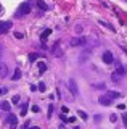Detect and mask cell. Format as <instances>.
I'll list each match as a JSON object with an SVG mask.
<instances>
[{"label": "cell", "mask_w": 127, "mask_h": 129, "mask_svg": "<svg viewBox=\"0 0 127 129\" xmlns=\"http://www.w3.org/2000/svg\"><path fill=\"white\" fill-rule=\"evenodd\" d=\"M29 13H31V5L27 2L21 3V5L18 7V10H16V16H18V18H21V16H24V15H29Z\"/></svg>", "instance_id": "6da1fadb"}, {"label": "cell", "mask_w": 127, "mask_h": 129, "mask_svg": "<svg viewBox=\"0 0 127 129\" xmlns=\"http://www.w3.org/2000/svg\"><path fill=\"white\" fill-rule=\"evenodd\" d=\"M87 44V39L85 37H74L71 40V45L73 47H81V45H85Z\"/></svg>", "instance_id": "7a4b0ae2"}, {"label": "cell", "mask_w": 127, "mask_h": 129, "mask_svg": "<svg viewBox=\"0 0 127 129\" xmlns=\"http://www.w3.org/2000/svg\"><path fill=\"white\" fill-rule=\"evenodd\" d=\"M98 102H100V105H105V107H109V105L113 103V100H111L109 97L105 94V95H100V99H98Z\"/></svg>", "instance_id": "3957f363"}, {"label": "cell", "mask_w": 127, "mask_h": 129, "mask_svg": "<svg viewBox=\"0 0 127 129\" xmlns=\"http://www.w3.org/2000/svg\"><path fill=\"white\" fill-rule=\"evenodd\" d=\"M68 87H69V90H71V94H73V95H77V84H76V81H74V79H69L68 81Z\"/></svg>", "instance_id": "277c9868"}, {"label": "cell", "mask_w": 127, "mask_h": 129, "mask_svg": "<svg viewBox=\"0 0 127 129\" xmlns=\"http://www.w3.org/2000/svg\"><path fill=\"white\" fill-rule=\"evenodd\" d=\"M7 76H8V66L0 61V78L3 79V78H7Z\"/></svg>", "instance_id": "5b68a950"}, {"label": "cell", "mask_w": 127, "mask_h": 129, "mask_svg": "<svg viewBox=\"0 0 127 129\" xmlns=\"http://www.w3.org/2000/svg\"><path fill=\"white\" fill-rule=\"evenodd\" d=\"M7 123H8L11 127H16V124H18V118H16V115H8V118H7Z\"/></svg>", "instance_id": "8992f818"}, {"label": "cell", "mask_w": 127, "mask_h": 129, "mask_svg": "<svg viewBox=\"0 0 127 129\" xmlns=\"http://www.w3.org/2000/svg\"><path fill=\"white\" fill-rule=\"evenodd\" d=\"M11 27V21H0V32H8Z\"/></svg>", "instance_id": "52a82bcc"}, {"label": "cell", "mask_w": 127, "mask_h": 129, "mask_svg": "<svg viewBox=\"0 0 127 129\" xmlns=\"http://www.w3.org/2000/svg\"><path fill=\"white\" fill-rule=\"evenodd\" d=\"M113 60H114V56H113V53H111V52H105V53H103V61H105L106 64L113 63Z\"/></svg>", "instance_id": "ba28073f"}, {"label": "cell", "mask_w": 127, "mask_h": 129, "mask_svg": "<svg viewBox=\"0 0 127 129\" xmlns=\"http://www.w3.org/2000/svg\"><path fill=\"white\" fill-rule=\"evenodd\" d=\"M51 52H53V55H55V56H61V55H63V52L59 50V42H56V44L53 45V48H51Z\"/></svg>", "instance_id": "9c48e42d"}, {"label": "cell", "mask_w": 127, "mask_h": 129, "mask_svg": "<svg viewBox=\"0 0 127 129\" xmlns=\"http://www.w3.org/2000/svg\"><path fill=\"white\" fill-rule=\"evenodd\" d=\"M0 108H2L3 111H10L11 110V105L8 102H2V103H0Z\"/></svg>", "instance_id": "30bf717a"}, {"label": "cell", "mask_w": 127, "mask_h": 129, "mask_svg": "<svg viewBox=\"0 0 127 129\" xmlns=\"http://www.w3.org/2000/svg\"><path fill=\"white\" fill-rule=\"evenodd\" d=\"M18 79H21V70H15L13 76H11V81H18Z\"/></svg>", "instance_id": "8fae6325"}, {"label": "cell", "mask_w": 127, "mask_h": 129, "mask_svg": "<svg viewBox=\"0 0 127 129\" xmlns=\"http://www.w3.org/2000/svg\"><path fill=\"white\" fill-rule=\"evenodd\" d=\"M37 66H39V73H40V74H42V73H45V71H47V64L43 63V61L37 63Z\"/></svg>", "instance_id": "7c38bea8"}, {"label": "cell", "mask_w": 127, "mask_h": 129, "mask_svg": "<svg viewBox=\"0 0 127 129\" xmlns=\"http://www.w3.org/2000/svg\"><path fill=\"white\" fill-rule=\"evenodd\" d=\"M37 7L40 8V10H43V11H45V10H48V5H47L45 2H42V0H39V2H37Z\"/></svg>", "instance_id": "4fadbf2b"}, {"label": "cell", "mask_w": 127, "mask_h": 129, "mask_svg": "<svg viewBox=\"0 0 127 129\" xmlns=\"http://www.w3.org/2000/svg\"><path fill=\"white\" fill-rule=\"evenodd\" d=\"M114 73H117L119 76H124V74H125V68H124V66H121V64H119V66H117V70L114 71Z\"/></svg>", "instance_id": "5bb4252c"}, {"label": "cell", "mask_w": 127, "mask_h": 129, "mask_svg": "<svg viewBox=\"0 0 127 129\" xmlns=\"http://www.w3.org/2000/svg\"><path fill=\"white\" fill-rule=\"evenodd\" d=\"M106 95H108L111 100H113V99H119V97H121V94H119V92H108Z\"/></svg>", "instance_id": "9a60e30c"}, {"label": "cell", "mask_w": 127, "mask_h": 129, "mask_svg": "<svg viewBox=\"0 0 127 129\" xmlns=\"http://www.w3.org/2000/svg\"><path fill=\"white\" fill-rule=\"evenodd\" d=\"M98 23H100V24H101V26H105V27H106V29H109V31H114V27H113V26H111V24H109V23H106V21H101V19H100V21H98Z\"/></svg>", "instance_id": "2e32d148"}, {"label": "cell", "mask_w": 127, "mask_h": 129, "mask_svg": "<svg viewBox=\"0 0 127 129\" xmlns=\"http://www.w3.org/2000/svg\"><path fill=\"white\" fill-rule=\"evenodd\" d=\"M50 34H51V29H47V31H43V32H42V36H40V39H42V40H45V39L48 37Z\"/></svg>", "instance_id": "e0dca14e"}, {"label": "cell", "mask_w": 127, "mask_h": 129, "mask_svg": "<svg viewBox=\"0 0 127 129\" xmlns=\"http://www.w3.org/2000/svg\"><path fill=\"white\" fill-rule=\"evenodd\" d=\"M121 78H122V76H119L117 73H113V74H111V79H113L114 82H119V81H121Z\"/></svg>", "instance_id": "ac0fdd59"}, {"label": "cell", "mask_w": 127, "mask_h": 129, "mask_svg": "<svg viewBox=\"0 0 127 129\" xmlns=\"http://www.w3.org/2000/svg\"><path fill=\"white\" fill-rule=\"evenodd\" d=\"M77 115L81 116L82 119H89V116H87V113H85V111H82V110H81V111H77Z\"/></svg>", "instance_id": "d6986e66"}, {"label": "cell", "mask_w": 127, "mask_h": 129, "mask_svg": "<svg viewBox=\"0 0 127 129\" xmlns=\"http://www.w3.org/2000/svg\"><path fill=\"white\" fill-rule=\"evenodd\" d=\"M37 58H39V53H31L29 55V60H31V61H35Z\"/></svg>", "instance_id": "ffe728a7"}, {"label": "cell", "mask_w": 127, "mask_h": 129, "mask_svg": "<svg viewBox=\"0 0 127 129\" xmlns=\"http://www.w3.org/2000/svg\"><path fill=\"white\" fill-rule=\"evenodd\" d=\"M39 90H40V92H45V84H43V82H39Z\"/></svg>", "instance_id": "44dd1931"}, {"label": "cell", "mask_w": 127, "mask_h": 129, "mask_svg": "<svg viewBox=\"0 0 127 129\" xmlns=\"http://www.w3.org/2000/svg\"><path fill=\"white\" fill-rule=\"evenodd\" d=\"M7 92H8V89H7V87H0V95H5Z\"/></svg>", "instance_id": "7402d4cb"}, {"label": "cell", "mask_w": 127, "mask_h": 129, "mask_svg": "<svg viewBox=\"0 0 127 129\" xmlns=\"http://www.w3.org/2000/svg\"><path fill=\"white\" fill-rule=\"evenodd\" d=\"M109 121H111V123H116V121H117V116L116 115H111L109 116Z\"/></svg>", "instance_id": "603a6c76"}, {"label": "cell", "mask_w": 127, "mask_h": 129, "mask_svg": "<svg viewBox=\"0 0 127 129\" xmlns=\"http://www.w3.org/2000/svg\"><path fill=\"white\" fill-rule=\"evenodd\" d=\"M15 37H16V39H23L24 34H21V32H15Z\"/></svg>", "instance_id": "cb8c5ba5"}, {"label": "cell", "mask_w": 127, "mask_h": 129, "mask_svg": "<svg viewBox=\"0 0 127 129\" xmlns=\"http://www.w3.org/2000/svg\"><path fill=\"white\" fill-rule=\"evenodd\" d=\"M26 113H27V107L24 105V107H23V110H21V116H26Z\"/></svg>", "instance_id": "d4e9b609"}, {"label": "cell", "mask_w": 127, "mask_h": 129, "mask_svg": "<svg viewBox=\"0 0 127 129\" xmlns=\"http://www.w3.org/2000/svg\"><path fill=\"white\" fill-rule=\"evenodd\" d=\"M31 110H32L34 113H39V111H40V108H39V107H37V105H34V107H32V108H31Z\"/></svg>", "instance_id": "484cf974"}, {"label": "cell", "mask_w": 127, "mask_h": 129, "mask_svg": "<svg viewBox=\"0 0 127 129\" xmlns=\"http://www.w3.org/2000/svg\"><path fill=\"white\" fill-rule=\"evenodd\" d=\"M11 102H13V103H18L19 102V95H15L13 99H11Z\"/></svg>", "instance_id": "4316f807"}, {"label": "cell", "mask_w": 127, "mask_h": 129, "mask_svg": "<svg viewBox=\"0 0 127 129\" xmlns=\"http://www.w3.org/2000/svg\"><path fill=\"white\" fill-rule=\"evenodd\" d=\"M51 113H53V105H48V118L51 116Z\"/></svg>", "instance_id": "83f0119b"}, {"label": "cell", "mask_w": 127, "mask_h": 129, "mask_svg": "<svg viewBox=\"0 0 127 129\" xmlns=\"http://www.w3.org/2000/svg\"><path fill=\"white\" fill-rule=\"evenodd\" d=\"M74 121H76L74 116H68V123H74Z\"/></svg>", "instance_id": "f1b7e54d"}, {"label": "cell", "mask_w": 127, "mask_h": 129, "mask_svg": "<svg viewBox=\"0 0 127 129\" xmlns=\"http://www.w3.org/2000/svg\"><path fill=\"white\" fill-rule=\"evenodd\" d=\"M63 113H68V107H61V115Z\"/></svg>", "instance_id": "f546056e"}, {"label": "cell", "mask_w": 127, "mask_h": 129, "mask_svg": "<svg viewBox=\"0 0 127 129\" xmlns=\"http://www.w3.org/2000/svg\"><path fill=\"white\" fill-rule=\"evenodd\" d=\"M2 55H3V45L0 44V58H2Z\"/></svg>", "instance_id": "4dcf8cb0"}, {"label": "cell", "mask_w": 127, "mask_h": 129, "mask_svg": "<svg viewBox=\"0 0 127 129\" xmlns=\"http://www.w3.org/2000/svg\"><path fill=\"white\" fill-rule=\"evenodd\" d=\"M124 124H125V126H127V115L124 116Z\"/></svg>", "instance_id": "1f68e13d"}, {"label": "cell", "mask_w": 127, "mask_h": 129, "mask_svg": "<svg viewBox=\"0 0 127 129\" xmlns=\"http://www.w3.org/2000/svg\"><path fill=\"white\" fill-rule=\"evenodd\" d=\"M31 129H39V127H31Z\"/></svg>", "instance_id": "d6a6232c"}, {"label": "cell", "mask_w": 127, "mask_h": 129, "mask_svg": "<svg viewBox=\"0 0 127 129\" xmlns=\"http://www.w3.org/2000/svg\"><path fill=\"white\" fill-rule=\"evenodd\" d=\"M76 129H77V127H76Z\"/></svg>", "instance_id": "836d02e7"}]
</instances>
